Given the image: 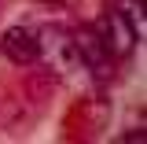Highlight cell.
Segmentation results:
<instances>
[{
	"instance_id": "cell-1",
	"label": "cell",
	"mask_w": 147,
	"mask_h": 144,
	"mask_svg": "<svg viewBox=\"0 0 147 144\" xmlns=\"http://www.w3.org/2000/svg\"><path fill=\"white\" fill-rule=\"evenodd\" d=\"M37 48H40V59H44V67H52L55 74H70L81 67V59L74 52V41H70V30L66 26H44L40 33H37Z\"/></svg>"
},
{
	"instance_id": "cell-2",
	"label": "cell",
	"mask_w": 147,
	"mask_h": 144,
	"mask_svg": "<svg viewBox=\"0 0 147 144\" xmlns=\"http://www.w3.org/2000/svg\"><path fill=\"white\" fill-rule=\"evenodd\" d=\"M0 55H4L11 67H33L37 59H40L37 33L26 30V26H7L4 37H0Z\"/></svg>"
},
{
	"instance_id": "cell-3",
	"label": "cell",
	"mask_w": 147,
	"mask_h": 144,
	"mask_svg": "<svg viewBox=\"0 0 147 144\" xmlns=\"http://www.w3.org/2000/svg\"><path fill=\"white\" fill-rule=\"evenodd\" d=\"M70 41H74V52H77V59H81V67H88V70H96V74H107L103 67H107L110 52H107L103 37L96 33L92 26H74Z\"/></svg>"
},
{
	"instance_id": "cell-4",
	"label": "cell",
	"mask_w": 147,
	"mask_h": 144,
	"mask_svg": "<svg viewBox=\"0 0 147 144\" xmlns=\"http://www.w3.org/2000/svg\"><path fill=\"white\" fill-rule=\"evenodd\" d=\"M103 44H107V52L110 55H118V59H121V55H129L132 52V44H136V41H140V37H136V30H132V26H129V18L121 15V11H110L107 15V22H103Z\"/></svg>"
},
{
	"instance_id": "cell-5",
	"label": "cell",
	"mask_w": 147,
	"mask_h": 144,
	"mask_svg": "<svg viewBox=\"0 0 147 144\" xmlns=\"http://www.w3.org/2000/svg\"><path fill=\"white\" fill-rule=\"evenodd\" d=\"M55 85H59V74H55L52 67H37V70H30L26 78H22V92H26L30 104H48L52 92H55Z\"/></svg>"
}]
</instances>
